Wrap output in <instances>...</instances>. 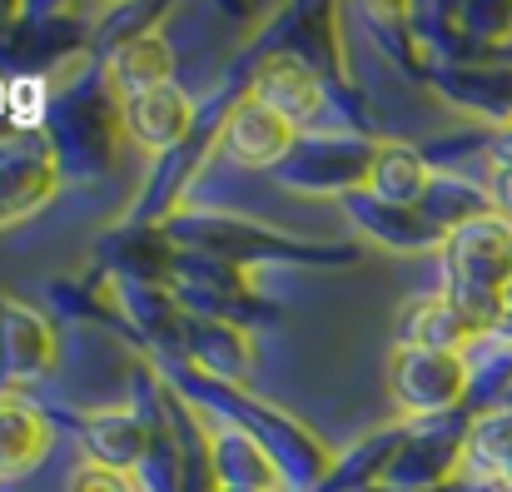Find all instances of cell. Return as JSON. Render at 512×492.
Here are the masks:
<instances>
[{
  "label": "cell",
  "mask_w": 512,
  "mask_h": 492,
  "mask_svg": "<svg viewBox=\"0 0 512 492\" xmlns=\"http://www.w3.org/2000/svg\"><path fill=\"white\" fill-rule=\"evenodd\" d=\"M95 40V15L65 10V5H25V0H0V75H65L90 55Z\"/></svg>",
  "instance_id": "obj_5"
},
{
  "label": "cell",
  "mask_w": 512,
  "mask_h": 492,
  "mask_svg": "<svg viewBox=\"0 0 512 492\" xmlns=\"http://www.w3.org/2000/svg\"><path fill=\"white\" fill-rule=\"evenodd\" d=\"M373 155L378 140L363 135H299V145L284 155L279 169H269V179L304 199H343L353 189H368Z\"/></svg>",
  "instance_id": "obj_8"
},
{
  "label": "cell",
  "mask_w": 512,
  "mask_h": 492,
  "mask_svg": "<svg viewBox=\"0 0 512 492\" xmlns=\"http://www.w3.org/2000/svg\"><path fill=\"white\" fill-rule=\"evenodd\" d=\"M105 65H110V80H115V90L125 100L145 95V90H160V85H174V45L165 40V30L120 45Z\"/></svg>",
  "instance_id": "obj_26"
},
{
  "label": "cell",
  "mask_w": 512,
  "mask_h": 492,
  "mask_svg": "<svg viewBox=\"0 0 512 492\" xmlns=\"http://www.w3.org/2000/svg\"><path fill=\"white\" fill-rule=\"evenodd\" d=\"M60 363V333L45 309L0 284V393H30Z\"/></svg>",
  "instance_id": "obj_9"
},
{
  "label": "cell",
  "mask_w": 512,
  "mask_h": 492,
  "mask_svg": "<svg viewBox=\"0 0 512 492\" xmlns=\"http://www.w3.org/2000/svg\"><path fill=\"white\" fill-rule=\"evenodd\" d=\"M418 209H423V219H428L433 229L458 234L463 224H473V219L493 214V199H488V184H473L468 174H458V169H453V174H433V179H428V189H423Z\"/></svg>",
  "instance_id": "obj_27"
},
{
  "label": "cell",
  "mask_w": 512,
  "mask_h": 492,
  "mask_svg": "<svg viewBox=\"0 0 512 492\" xmlns=\"http://www.w3.org/2000/svg\"><path fill=\"white\" fill-rule=\"evenodd\" d=\"M204 438H209V468H214V488H264L279 492L284 478L274 468V458L264 453V443L224 418L204 413Z\"/></svg>",
  "instance_id": "obj_21"
},
{
  "label": "cell",
  "mask_w": 512,
  "mask_h": 492,
  "mask_svg": "<svg viewBox=\"0 0 512 492\" xmlns=\"http://www.w3.org/2000/svg\"><path fill=\"white\" fill-rule=\"evenodd\" d=\"M458 15L488 55L512 40V0H468V5H458Z\"/></svg>",
  "instance_id": "obj_34"
},
{
  "label": "cell",
  "mask_w": 512,
  "mask_h": 492,
  "mask_svg": "<svg viewBox=\"0 0 512 492\" xmlns=\"http://www.w3.org/2000/svg\"><path fill=\"white\" fill-rule=\"evenodd\" d=\"M294 145H299V130L289 120H279L269 105H259L254 95H244L234 105V115L224 125V140H219V150L239 169H264V174L279 169Z\"/></svg>",
  "instance_id": "obj_18"
},
{
  "label": "cell",
  "mask_w": 512,
  "mask_h": 492,
  "mask_svg": "<svg viewBox=\"0 0 512 492\" xmlns=\"http://www.w3.org/2000/svg\"><path fill=\"white\" fill-rule=\"evenodd\" d=\"M512 309V284H508V294H503V314H508Z\"/></svg>",
  "instance_id": "obj_39"
},
{
  "label": "cell",
  "mask_w": 512,
  "mask_h": 492,
  "mask_svg": "<svg viewBox=\"0 0 512 492\" xmlns=\"http://www.w3.org/2000/svg\"><path fill=\"white\" fill-rule=\"evenodd\" d=\"M189 368L219 378V383H234V388H249V373L259 363V348H254V333L239 324H214V319H189L184 324V343L179 353Z\"/></svg>",
  "instance_id": "obj_20"
},
{
  "label": "cell",
  "mask_w": 512,
  "mask_h": 492,
  "mask_svg": "<svg viewBox=\"0 0 512 492\" xmlns=\"http://www.w3.org/2000/svg\"><path fill=\"white\" fill-rule=\"evenodd\" d=\"M55 105V80L50 75H15L5 85V125L10 130H45Z\"/></svg>",
  "instance_id": "obj_32"
},
{
  "label": "cell",
  "mask_w": 512,
  "mask_h": 492,
  "mask_svg": "<svg viewBox=\"0 0 512 492\" xmlns=\"http://www.w3.org/2000/svg\"><path fill=\"white\" fill-rule=\"evenodd\" d=\"M512 448V413H483L473 418V433H468V478L478 483H493L503 458Z\"/></svg>",
  "instance_id": "obj_31"
},
{
  "label": "cell",
  "mask_w": 512,
  "mask_h": 492,
  "mask_svg": "<svg viewBox=\"0 0 512 492\" xmlns=\"http://www.w3.org/2000/svg\"><path fill=\"white\" fill-rule=\"evenodd\" d=\"M194 110H199V100H189L179 85H160V90L130 95L125 100V140L160 160V155H170V150H179L189 140Z\"/></svg>",
  "instance_id": "obj_17"
},
{
  "label": "cell",
  "mask_w": 512,
  "mask_h": 492,
  "mask_svg": "<svg viewBox=\"0 0 512 492\" xmlns=\"http://www.w3.org/2000/svg\"><path fill=\"white\" fill-rule=\"evenodd\" d=\"M339 204H343V214L358 224V234L373 239L388 254H443V244H448V234L433 229L418 204H388V199H378L368 189L343 194Z\"/></svg>",
  "instance_id": "obj_16"
},
{
  "label": "cell",
  "mask_w": 512,
  "mask_h": 492,
  "mask_svg": "<svg viewBox=\"0 0 512 492\" xmlns=\"http://www.w3.org/2000/svg\"><path fill=\"white\" fill-rule=\"evenodd\" d=\"M140 492H189L184 488V463H179V443L170 428H155V443L145 453V463L135 468Z\"/></svg>",
  "instance_id": "obj_33"
},
{
  "label": "cell",
  "mask_w": 512,
  "mask_h": 492,
  "mask_svg": "<svg viewBox=\"0 0 512 492\" xmlns=\"http://www.w3.org/2000/svg\"><path fill=\"white\" fill-rule=\"evenodd\" d=\"M55 418V428L75 433V443L85 448L90 463H105V468H120V473H135L155 443V428H145L130 408H45Z\"/></svg>",
  "instance_id": "obj_14"
},
{
  "label": "cell",
  "mask_w": 512,
  "mask_h": 492,
  "mask_svg": "<svg viewBox=\"0 0 512 492\" xmlns=\"http://www.w3.org/2000/svg\"><path fill=\"white\" fill-rule=\"evenodd\" d=\"M483 338L478 328L468 324L443 294H423L408 299L398 328H393V348H433V353H468V343Z\"/></svg>",
  "instance_id": "obj_23"
},
{
  "label": "cell",
  "mask_w": 512,
  "mask_h": 492,
  "mask_svg": "<svg viewBox=\"0 0 512 492\" xmlns=\"http://www.w3.org/2000/svg\"><path fill=\"white\" fill-rule=\"evenodd\" d=\"M45 140L55 150L65 184H100L120 169L125 155V95L110 80L100 55H85L65 75H55V105L45 120Z\"/></svg>",
  "instance_id": "obj_2"
},
{
  "label": "cell",
  "mask_w": 512,
  "mask_h": 492,
  "mask_svg": "<svg viewBox=\"0 0 512 492\" xmlns=\"http://www.w3.org/2000/svg\"><path fill=\"white\" fill-rule=\"evenodd\" d=\"M259 35H264L274 50L299 55V60L329 85V100H334V110H339L343 120L353 125V135L373 140V115H368V105H363V95H358V85H353V75H348V60H343L339 5H329V0L284 5L279 15L264 20Z\"/></svg>",
  "instance_id": "obj_6"
},
{
  "label": "cell",
  "mask_w": 512,
  "mask_h": 492,
  "mask_svg": "<svg viewBox=\"0 0 512 492\" xmlns=\"http://www.w3.org/2000/svg\"><path fill=\"white\" fill-rule=\"evenodd\" d=\"M145 358L160 368V378L170 383L184 403H194L199 413L224 418V423L254 433V438L264 443V453L274 458V468H279V478H284L289 492H314L329 473H334L339 453H334L309 423H299L294 413H284L279 403H269V398L249 393V388L219 383V378L189 368L184 358H155V353H145Z\"/></svg>",
  "instance_id": "obj_1"
},
{
  "label": "cell",
  "mask_w": 512,
  "mask_h": 492,
  "mask_svg": "<svg viewBox=\"0 0 512 492\" xmlns=\"http://www.w3.org/2000/svg\"><path fill=\"white\" fill-rule=\"evenodd\" d=\"M488 199H493V214L512 219V164H493L488 169Z\"/></svg>",
  "instance_id": "obj_36"
},
{
  "label": "cell",
  "mask_w": 512,
  "mask_h": 492,
  "mask_svg": "<svg viewBox=\"0 0 512 492\" xmlns=\"http://www.w3.org/2000/svg\"><path fill=\"white\" fill-rule=\"evenodd\" d=\"M388 393L408 418L458 413L463 398H468V358L463 353H433V348H393Z\"/></svg>",
  "instance_id": "obj_10"
},
{
  "label": "cell",
  "mask_w": 512,
  "mask_h": 492,
  "mask_svg": "<svg viewBox=\"0 0 512 492\" xmlns=\"http://www.w3.org/2000/svg\"><path fill=\"white\" fill-rule=\"evenodd\" d=\"M55 418L30 393H0V483L25 478L55 448Z\"/></svg>",
  "instance_id": "obj_19"
},
{
  "label": "cell",
  "mask_w": 512,
  "mask_h": 492,
  "mask_svg": "<svg viewBox=\"0 0 512 492\" xmlns=\"http://www.w3.org/2000/svg\"><path fill=\"white\" fill-rule=\"evenodd\" d=\"M60 184L65 179L45 130H0V229L40 214Z\"/></svg>",
  "instance_id": "obj_11"
},
{
  "label": "cell",
  "mask_w": 512,
  "mask_h": 492,
  "mask_svg": "<svg viewBox=\"0 0 512 492\" xmlns=\"http://www.w3.org/2000/svg\"><path fill=\"white\" fill-rule=\"evenodd\" d=\"M358 20H363V30L373 35V45H378L398 70L428 80V60H423V50H418V40H413V20H408V5H403V0H363V5H358Z\"/></svg>",
  "instance_id": "obj_29"
},
{
  "label": "cell",
  "mask_w": 512,
  "mask_h": 492,
  "mask_svg": "<svg viewBox=\"0 0 512 492\" xmlns=\"http://www.w3.org/2000/svg\"><path fill=\"white\" fill-rule=\"evenodd\" d=\"M165 234L174 249L184 254H204V259H224L244 274L269 269V264H289V269H353L363 259L358 244H334V239H304L289 229H274L264 219L249 214H224V209H179L165 219Z\"/></svg>",
  "instance_id": "obj_3"
},
{
  "label": "cell",
  "mask_w": 512,
  "mask_h": 492,
  "mask_svg": "<svg viewBox=\"0 0 512 492\" xmlns=\"http://www.w3.org/2000/svg\"><path fill=\"white\" fill-rule=\"evenodd\" d=\"M428 179H433V169H428L418 145H408V140H378L373 174H368V194H378L388 204H418L423 189H428Z\"/></svg>",
  "instance_id": "obj_28"
},
{
  "label": "cell",
  "mask_w": 512,
  "mask_h": 492,
  "mask_svg": "<svg viewBox=\"0 0 512 492\" xmlns=\"http://www.w3.org/2000/svg\"><path fill=\"white\" fill-rule=\"evenodd\" d=\"M259 45V65H254V80H249V95L259 105H269L279 120H289L299 135H309V125H319L329 115V85L289 50H274L264 35H254Z\"/></svg>",
  "instance_id": "obj_12"
},
{
  "label": "cell",
  "mask_w": 512,
  "mask_h": 492,
  "mask_svg": "<svg viewBox=\"0 0 512 492\" xmlns=\"http://www.w3.org/2000/svg\"><path fill=\"white\" fill-rule=\"evenodd\" d=\"M503 492H512V448H508V458H503V468H498V478H493Z\"/></svg>",
  "instance_id": "obj_37"
},
{
  "label": "cell",
  "mask_w": 512,
  "mask_h": 492,
  "mask_svg": "<svg viewBox=\"0 0 512 492\" xmlns=\"http://www.w3.org/2000/svg\"><path fill=\"white\" fill-rule=\"evenodd\" d=\"M443 299L478 328L493 333L503 324V294L512 284V219L483 214L448 234L443 244Z\"/></svg>",
  "instance_id": "obj_4"
},
{
  "label": "cell",
  "mask_w": 512,
  "mask_h": 492,
  "mask_svg": "<svg viewBox=\"0 0 512 492\" xmlns=\"http://www.w3.org/2000/svg\"><path fill=\"white\" fill-rule=\"evenodd\" d=\"M219 492H264V488H219Z\"/></svg>",
  "instance_id": "obj_40"
},
{
  "label": "cell",
  "mask_w": 512,
  "mask_h": 492,
  "mask_svg": "<svg viewBox=\"0 0 512 492\" xmlns=\"http://www.w3.org/2000/svg\"><path fill=\"white\" fill-rule=\"evenodd\" d=\"M468 433L473 413H443V418H408V438L383 478L393 492H448L468 478Z\"/></svg>",
  "instance_id": "obj_7"
},
{
  "label": "cell",
  "mask_w": 512,
  "mask_h": 492,
  "mask_svg": "<svg viewBox=\"0 0 512 492\" xmlns=\"http://www.w3.org/2000/svg\"><path fill=\"white\" fill-rule=\"evenodd\" d=\"M65 492H140V478L135 473H120V468H105V463H80L70 478H65Z\"/></svg>",
  "instance_id": "obj_35"
},
{
  "label": "cell",
  "mask_w": 512,
  "mask_h": 492,
  "mask_svg": "<svg viewBox=\"0 0 512 492\" xmlns=\"http://www.w3.org/2000/svg\"><path fill=\"white\" fill-rule=\"evenodd\" d=\"M443 105L483 130H512V65L508 60H473V65H433L423 80Z\"/></svg>",
  "instance_id": "obj_13"
},
{
  "label": "cell",
  "mask_w": 512,
  "mask_h": 492,
  "mask_svg": "<svg viewBox=\"0 0 512 492\" xmlns=\"http://www.w3.org/2000/svg\"><path fill=\"white\" fill-rule=\"evenodd\" d=\"M493 333H498V338H503V343H512V309H508V314H503V324L493 328Z\"/></svg>",
  "instance_id": "obj_38"
},
{
  "label": "cell",
  "mask_w": 512,
  "mask_h": 492,
  "mask_svg": "<svg viewBox=\"0 0 512 492\" xmlns=\"http://www.w3.org/2000/svg\"><path fill=\"white\" fill-rule=\"evenodd\" d=\"M165 20H170V5H140V0L110 5L105 15H95V40H90V55L110 60L120 45H130V40H140V35H155Z\"/></svg>",
  "instance_id": "obj_30"
},
{
  "label": "cell",
  "mask_w": 512,
  "mask_h": 492,
  "mask_svg": "<svg viewBox=\"0 0 512 492\" xmlns=\"http://www.w3.org/2000/svg\"><path fill=\"white\" fill-rule=\"evenodd\" d=\"M408 20H413V40H418L428 70H433V65L493 60V55L468 35V25H463V15H458L453 0H413V5H408Z\"/></svg>",
  "instance_id": "obj_22"
},
{
  "label": "cell",
  "mask_w": 512,
  "mask_h": 492,
  "mask_svg": "<svg viewBox=\"0 0 512 492\" xmlns=\"http://www.w3.org/2000/svg\"><path fill=\"white\" fill-rule=\"evenodd\" d=\"M468 398L463 408L473 418L483 413H512V343H503L498 333H483L468 343Z\"/></svg>",
  "instance_id": "obj_25"
},
{
  "label": "cell",
  "mask_w": 512,
  "mask_h": 492,
  "mask_svg": "<svg viewBox=\"0 0 512 492\" xmlns=\"http://www.w3.org/2000/svg\"><path fill=\"white\" fill-rule=\"evenodd\" d=\"M403 438H408V423H383V428L363 433L358 443H348V453H339L334 473L314 492H373L388 478V468H393Z\"/></svg>",
  "instance_id": "obj_24"
},
{
  "label": "cell",
  "mask_w": 512,
  "mask_h": 492,
  "mask_svg": "<svg viewBox=\"0 0 512 492\" xmlns=\"http://www.w3.org/2000/svg\"><path fill=\"white\" fill-rule=\"evenodd\" d=\"M174 239L165 234V224H115L95 239V274L105 279H125V284H174Z\"/></svg>",
  "instance_id": "obj_15"
}]
</instances>
